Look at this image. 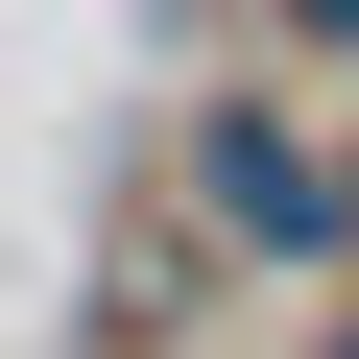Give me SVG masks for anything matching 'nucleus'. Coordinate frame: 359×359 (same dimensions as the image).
<instances>
[{"instance_id": "nucleus-2", "label": "nucleus", "mask_w": 359, "mask_h": 359, "mask_svg": "<svg viewBox=\"0 0 359 359\" xmlns=\"http://www.w3.org/2000/svg\"><path fill=\"white\" fill-rule=\"evenodd\" d=\"M216 287H240V264H216L192 216H168V192H144V216H120V287H96V359H168V335H192V311H216Z\"/></svg>"}, {"instance_id": "nucleus-3", "label": "nucleus", "mask_w": 359, "mask_h": 359, "mask_svg": "<svg viewBox=\"0 0 359 359\" xmlns=\"http://www.w3.org/2000/svg\"><path fill=\"white\" fill-rule=\"evenodd\" d=\"M287 48H311V72H359V0H287Z\"/></svg>"}, {"instance_id": "nucleus-1", "label": "nucleus", "mask_w": 359, "mask_h": 359, "mask_svg": "<svg viewBox=\"0 0 359 359\" xmlns=\"http://www.w3.org/2000/svg\"><path fill=\"white\" fill-rule=\"evenodd\" d=\"M168 216H192L240 287H335V264H359V144H335V120H287V96L240 72V96L168 120Z\"/></svg>"}]
</instances>
